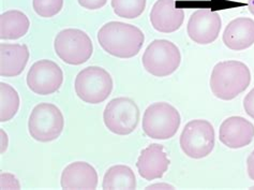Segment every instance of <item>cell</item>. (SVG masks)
Instances as JSON below:
<instances>
[{
    "label": "cell",
    "mask_w": 254,
    "mask_h": 190,
    "mask_svg": "<svg viewBox=\"0 0 254 190\" xmlns=\"http://www.w3.org/2000/svg\"><path fill=\"white\" fill-rule=\"evenodd\" d=\"M141 113L131 98L119 97L111 100L103 112V121L109 130L117 135L131 134L137 128Z\"/></svg>",
    "instance_id": "cell-9"
},
{
    "label": "cell",
    "mask_w": 254,
    "mask_h": 190,
    "mask_svg": "<svg viewBox=\"0 0 254 190\" xmlns=\"http://www.w3.org/2000/svg\"><path fill=\"white\" fill-rule=\"evenodd\" d=\"M64 6V0H32V8L39 16L51 18L57 15Z\"/></svg>",
    "instance_id": "cell-22"
},
{
    "label": "cell",
    "mask_w": 254,
    "mask_h": 190,
    "mask_svg": "<svg viewBox=\"0 0 254 190\" xmlns=\"http://www.w3.org/2000/svg\"><path fill=\"white\" fill-rule=\"evenodd\" d=\"M248 9L252 15H254V0H248Z\"/></svg>",
    "instance_id": "cell-29"
},
{
    "label": "cell",
    "mask_w": 254,
    "mask_h": 190,
    "mask_svg": "<svg viewBox=\"0 0 254 190\" xmlns=\"http://www.w3.org/2000/svg\"><path fill=\"white\" fill-rule=\"evenodd\" d=\"M100 46L110 55L128 59L136 56L145 41L138 27L123 22H109L98 31Z\"/></svg>",
    "instance_id": "cell-1"
},
{
    "label": "cell",
    "mask_w": 254,
    "mask_h": 190,
    "mask_svg": "<svg viewBox=\"0 0 254 190\" xmlns=\"http://www.w3.org/2000/svg\"><path fill=\"white\" fill-rule=\"evenodd\" d=\"M19 183L15 176L9 173H1V189H19Z\"/></svg>",
    "instance_id": "cell-23"
},
{
    "label": "cell",
    "mask_w": 254,
    "mask_h": 190,
    "mask_svg": "<svg viewBox=\"0 0 254 190\" xmlns=\"http://www.w3.org/2000/svg\"><path fill=\"white\" fill-rule=\"evenodd\" d=\"M223 43L232 51H244L254 44V21L237 17L229 23L222 36Z\"/></svg>",
    "instance_id": "cell-16"
},
{
    "label": "cell",
    "mask_w": 254,
    "mask_h": 190,
    "mask_svg": "<svg viewBox=\"0 0 254 190\" xmlns=\"http://www.w3.org/2000/svg\"><path fill=\"white\" fill-rule=\"evenodd\" d=\"M102 188L105 190H133L136 188V178L133 170L124 165L111 167L105 172Z\"/></svg>",
    "instance_id": "cell-19"
},
{
    "label": "cell",
    "mask_w": 254,
    "mask_h": 190,
    "mask_svg": "<svg viewBox=\"0 0 254 190\" xmlns=\"http://www.w3.org/2000/svg\"><path fill=\"white\" fill-rule=\"evenodd\" d=\"M30 21L24 12L9 10L0 15V39L17 40L28 32Z\"/></svg>",
    "instance_id": "cell-18"
},
{
    "label": "cell",
    "mask_w": 254,
    "mask_h": 190,
    "mask_svg": "<svg viewBox=\"0 0 254 190\" xmlns=\"http://www.w3.org/2000/svg\"><path fill=\"white\" fill-rule=\"evenodd\" d=\"M21 100L14 87L1 82L0 83V121H9L18 112Z\"/></svg>",
    "instance_id": "cell-20"
},
{
    "label": "cell",
    "mask_w": 254,
    "mask_h": 190,
    "mask_svg": "<svg viewBox=\"0 0 254 190\" xmlns=\"http://www.w3.org/2000/svg\"><path fill=\"white\" fill-rule=\"evenodd\" d=\"M185 21V11L178 8L175 0H157L150 11V23L161 33L177 31Z\"/></svg>",
    "instance_id": "cell-14"
},
{
    "label": "cell",
    "mask_w": 254,
    "mask_h": 190,
    "mask_svg": "<svg viewBox=\"0 0 254 190\" xmlns=\"http://www.w3.org/2000/svg\"><path fill=\"white\" fill-rule=\"evenodd\" d=\"M182 124L175 106L168 102H156L146 108L143 115V130L147 137L156 140L173 138Z\"/></svg>",
    "instance_id": "cell-4"
},
{
    "label": "cell",
    "mask_w": 254,
    "mask_h": 190,
    "mask_svg": "<svg viewBox=\"0 0 254 190\" xmlns=\"http://www.w3.org/2000/svg\"><path fill=\"white\" fill-rule=\"evenodd\" d=\"M79 5L87 10H99L108 3V0H77Z\"/></svg>",
    "instance_id": "cell-24"
},
{
    "label": "cell",
    "mask_w": 254,
    "mask_h": 190,
    "mask_svg": "<svg viewBox=\"0 0 254 190\" xmlns=\"http://www.w3.org/2000/svg\"><path fill=\"white\" fill-rule=\"evenodd\" d=\"M29 60V50L25 44H0V76L15 78L22 74Z\"/></svg>",
    "instance_id": "cell-17"
},
{
    "label": "cell",
    "mask_w": 254,
    "mask_h": 190,
    "mask_svg": "<svg viewBox=\"0 0 254 190\" xmlns=\"http://www.w3.org/2000/svg\"><path fill=\"white\" fill-rule=\"evenodd\" d=\"M222 27V19L217 11L199 9L192 13L187 32L194 43L206 45L215 42Z\"/></svg>",
    "instance_id": "cell-11"
},
{
    "label": "cell",
    "mask_w": 254,
    "mask_h": 190,
    "mask_svg": "<svg viewBox=\"0 0 254 190\" xmlns=\"http://www.w3.org/2000/svg\"><path fill=\"white\" fill-rule=\"evenodd\" d=\"M64 128V117L53 103H40L33 107L28 120V131L33 140L48 143L57 140Z\"/></svg>",
    "instance_id": "cell-6"
},
{
    "label": "cell",
    "mask_w": 254,
    "mask_h": 190,
    "mask_svg": "<svg viewBox=\"0 0 254 190\" xmlns=\"http://www.w3.org/2000/svg\"><path fill=\"white\" fill-rule=\"evenodd\" d=\"M251 189H254V187H251Z\"/></svg>",
    "instance_id": "cell-30"
},
{
    "label": "cell",
    "mask_w": 254,
    "mask_h": 190,
    "mask_svg": "<svg viewBox=\"0 0 254 190\" xmlns=\"http://www.w3.org/2000/svg\"><path fill=\"white\" fill-rule=\"evenodd\" d=\"M29 90L40 96H49L56 93L64 83V72L55 62L49 59L38 60L27 73Z\"/></svg>",
    "instance_id": "cell-10"
},
{
    "label": "cell",
    "mask_w": 254,
    "mask_h": 190,
    "mask_svg": "<svg viewBox=\"0 0 254 190\" xmlns=\"http://www.w3.org/2000/svg\"><path fill=\"white\" fill-rule=\"evenodd\" d=\"M146 189L147 190H149V189H171V190H174L175 189V187L172 185H169V184H155V185L147 186Z\"/></svg>",
    "instance_id": "cell-27"
},
{
    "label": "cell",
    "mask_w": 254,
    "mask_h": 190,
    "mask_svg": "<svg viewBox=\"0 0 254 190\" xmlns=\"http://www.w3.org/2000/svg\"><path fill=\"white\" fill-rule=\"evenodd\" d=\"M247 172L250 180L254 181V151L249 155L248 159H247Z\"/></svg>",
    "instance_id": "cell-26"
},
{
    "label": "cell",
    "mask_w": 254,
    "mask_h": 190,
    "mask_svg": "<svg viewBox=\"0 0 254 190\" xmlns=\"http://www.w3.org/2000/svg\"><path fill=\"white\" fill-rule=\"evenodd\" d=\"M180 147L186 156L192 159H202L210 155L216 143L215 129L205 119L189 121L179 139Z\"/></svg>",
    "instance_id": "cell-8"
},
{
    "label": "cell",
    "mask_w": 254,
    "mask_h": 190,
    "mask_svg": "<svg viewBox=\"0 0 254 190\" xmlns=\"http://www.w3.org/2000/svg\"><path fill=\"white\" fill-rule=\"evenodd\" d=\"M170 158L162 145L153 143L141 152L136 168L138 174L146 181H155L163 178L170 167Z\"/></svg>",
    "instance_id": "cell-13"
},
{
    "label": "cell",
    "mask_w": 254,
    "mask_h": 190,
    "mask_svg": "<svg viewBox=\"0 0 254 190\" xmlns=\"http://www.w3.org/2000/svg\"><path fill=\"white\" fill-rule=\"evenodd\" d=\"M142 63L144 69L151 76L165 78L178 69L182 54L177 45L169 40H153L145 50Z\"/></svg>",
    "instance_id": "cell-5"
},
{
    "label": "cell",
    "mask_w": 254,
    "mask_h": 190,
    "mask_svg": "<svg viewBox=\"0 0 254 190\" xmlns=\"http://www.w3.org/2000/svg\"><path fill=\"white\" fill-rule=\"evenodd\" d=\"M98 173L88 162L75 161L66 166L60 178L63 189H86L93 190L98 187Z\"/></svg>",
    "instance_id": "cell-15"
},
{
    "label": "cell",
    "mask_w": 254,
    "mask_h": 190,
    "mask_svg": "<svg viewBox=\"0 0 254 190\" xmlns=\"http://www.w3.org/2000/svg\"><path fill=\"white\" fill-rule=\"evenodd\" d=\"M147 0H112L114 13L119 17L133 19L143 14Z\"/></svg>",
    "instance_id": "cell-21"
},
{
    "label": "cell",
    "mask_w": 254,
    "mask_h": 190,
    "mask_svg": "<svg viewBox=\"0 0 254 190\" xmlns=\"http://www.w3.org/2000/svg\"><path fill=\"white\" fill-rule=\"evenodd\" d=\"M219 139L232 149L248 146L254 139V125L242 116H231L220 126Z\"/></svg>",
    "instance_id": "cell-12"
},
{
    "label": "cell",
    "mask_w": 254,
    "mask_h": 190,
    "mask_svg": "<svg viewBox=\"0 0 254 190\" xmlns=\"http://www.w3.org/2000/svg\"><path fill=\"white\" fill-rule=\"evenodd\" d=\"M112 76L98 66L87 67L75 78L74 90L77 97L89 104L102 103L113 92Z\"/></svg>",
    "instance_id": "cell-3"
},
{
    "label": "cell",
    "mask_w": 254,
    "mask_h": 190,
    "mask_svg": "<svg viewBox=\"0 0 254 190\" xmlns=\"http://www.w3.org/2000/svg\"><path fill=\"white\" fill-rule=\"evenodd\" d=\"M244 108L246 113L254 119V88L246 95L244 99Z\"/></svg>",
    "instance_id": "cell-25"
},
{
    "label": "cell",
    "mask_w": 254,
    "mask_h": 190,
    "mask_svg": "<svg viewBox=\"0 0 254 190\" xmlns=\"http://www.w3.org/2000/svg\"><path fill=\"white\" fill-rule=\"evenodd\" d=\"M57 56L64 63L79 66L88 62L93 53L90 37L81 29L66 28L57 33L54 40Z\"/></svg>",
    "instance_id": "cell-7"
},
{
    "label": "cell",
    "mask_w": 254,
    "mask_h": 190,
    "mask_svg": "<svg viewBox=\"0 0 254 190\" xmlns=\"http://www.w3.org/2000/svg\"><path fill=\"white\" fill-rule=\"evenodd\" d=\"M251 82L249 67L238 60H226L213 67L210 90L220 100L230 101L244 93Z\"/></svg>",
    "instance_id": "cell-2"
},
{
    "label": "cell",
    "mask_w": 254,
    "mask_h": 190,
    "mask_svg": "<svg viewBox=\"0 0 254 190\" xmlns=\"http://www.w3.org/2000/svg\"><path fill=\"white\" fill-rule=\"evenodd\" d=\"M1 140H2V144H1V154H3L6 149V146H8V135L1 129Z\"/></svg>",
    "instance_id": "cell-28"
}]
</instances>
